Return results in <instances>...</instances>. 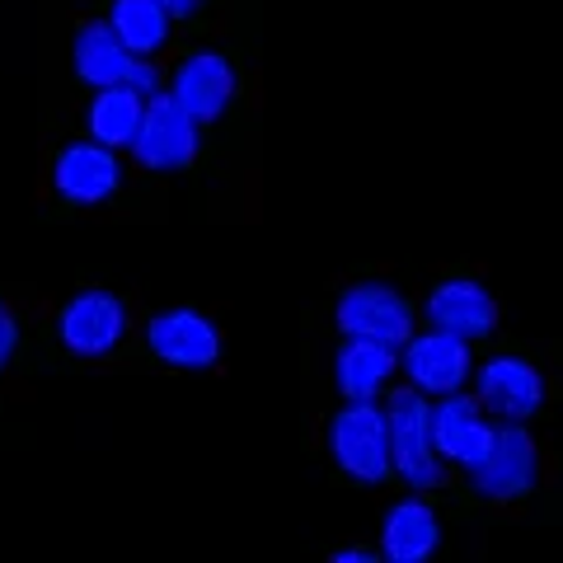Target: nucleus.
<instances>
[{
  "instance_id": "nucleus-2",
  "label": "nucleus",
  "mask_w": 563,
  "mask_h": 563,
  "mask_svg": "<svg viewBox=\"0 0 563 563\" xmlns=\"http://www.w3.org/2000/svg\"><path fill=\"white\" fill-rule=\"evenodd\" d=\"M329 451H333V461H339L343 474H352V479H362V484H380L385 474L395 470L390 418H385V409H376L372 399L347 404L329 428Z\"/></svg>"
},
{
  "instance_id": "nucleus-9",
  "label": "nucleus",
  "mask_w": 563,
  "mask_h": 563,
  "mask_svg": "<svg viewBox=\"0 0 563 563\" xmlns=\"http://www.w3.org/2000/svg\"><path fill=\"white\" fill-rule=\"evenodd\" d=\"M432 442L442 451V461H455L474 470L493 446V428L484 422V404L470 395H442V404L432 409Z\"/></svg>"
},
{
  "instance_id": "nucleus-14",
  "label": "nucleus",
  "mask_w": 563,
  "mask_h": 563,
  "mask_svg": "<svg viewBox=\"0 0 563 563\" xmlns=\"http://www.w3.org/2000/svg\"><path fill=\"white\" fill-rule=\"evenodd\" d=\"M428 320L432 329H451L461 339H484L498 324V306L493 296L470 277H451L428 296Z\"/></svg>"
},
{
  "instance_id": "nucleus-6",
  "label": "nucleus",
  "mask_w": 563,
  "mask_h": 563,
  "mask_svg": "<svg viewBox=\"0 0 563 563\" xmlns=\"http://www.w3.org/2000/svg\"><path fill=\"white\" fill-rule=\"evenodd\" d=\"M470 479L484 498H521V493H531L536 488V442L512 418H503V428H493L488 455L470 470Z\"/></svg>"
},
{
  "instance_id": "nucleus-20",
  "label": "nucleus",
  "mask_w": 563,
  "mask_h": 563,
  "mask_svg": "<svg viewBox=\"0 0 563 563\" xmlns=\"http://www.w3.org/2000/svg\"><path fill=\"white\" fill-rule=\"evenodd\" d=\"M161 5L169 10V20H188V14H192V10H198V5H202V0H161Z\"/></svg>"
},
{
  "instance_id": "nucleus-18",
  "label": "nucleus",
  "mask_w": 563,
  "mask_h": 563,
  "mask_svg": "<svg viewBox=\"0 0 563 563\" xmlns=\"http://www.w3.org/2000/svg\"><path fill=\"white\" fill-rule=\"evenodd\" d=\"M109 24H113L118 38L136 52V57H146V52H155V47L165 43L169 10L161 5V0H113Z\"/></svg>"
},
{
  "instance_id": "nucleus-15",
  "label": "nucleus",
  "mask_w": 563,
  "mask_h": 563,
  "mask_svg": "<svg viewBox=\"0 0 563 563\" xmlns=\"http://www.w3.org/2000/svg\"><path fill=\"white\" fill-rule=\"evenodd\" d=\"M437 544H442V526H437L432 507L428 503H395L390 517L380 526V554L390 563H422L437 554Z\"/></svg>"
},
{
  "instance_id": "nucleus-4",
  "label": "nucleus",
  "mask_w": 563,
  "mask_h": 563,
  "mask_svg": "<svg viewBox=\"0 0 563 563\" xmlns=\"http://www.w3.org/2000/svg\"><path fill=\"white\" fill-rule=\"evenodd\" d=\"M76 76L90 90H109V85H136V90H155V66H146L113 33V24H85L76 33Z\"/></svg>"
},
{
  "instance_id": "nucleus-16",
  "label": "nucleus",
  "mask_w": 563,
  "mask_h": 563,
  "mask_svg": "<svg viewBox=\"0 0 563 563\" xmlns=\"http://www.w3.org/2000/svg\"><path fill=\"white\" fill-rule=\"evenodd\" d=\"M395 352L390 343H372V339H347V347L333 362V380H339V395H347V404H366L380 395L385 376L395 372Z\"/></svg>"
},
{
  "instance_id": "nucleus-17",
  "label": "nucleus",
  "mask_w": 563,
  "mask_h": 563,
  "mask_svg": "<svg viewBox=\"0 0 563 563\" xmlns=\"http://www.w3.org/2000/svg\"><path fill=\"white\" fill-rule=\"evenodd\" d=\"M141 118H146V90H136V85H109L90 103V132L103 146H132Z\"/></svg>"
},
{
  "instance_id": "nucleus-12",
  "label": "nucleus",
  "mask_w": 563,
  "mask_h": 563,
  "mask_svg": "<svg viewBox=\"0 0 563 563\" xmlns=\"http://www.w3.org/2000/svg\"><path fill=\"white\" fill-rule=\"evenodd\" d=\"M52 184H57L66 202L95 207L118 188V161L103 141H76V146L62 151L57 169H52Z\"/></svg>"
},
{
  "instance_id": "nucleus-11",
  "label": "nucleus",
  "mask_w": 563,
  "mask_h": 563,
  "mask_svg": "<svg viewBox=\"0 0 563 563\" xmlns=\"http://www.w3.org/2000/svg\"><path fill=\"white\" fill-rule=\"evenodd\" d=\"M474 390H479V404L488 413L521 422L544 404V376L521 357H493V362L479 366Z\"/></svg>"
},
{
  "instance_id": "nucleus-21",
  "label": "nucleus",
  "mask_w": 563,
  "mask_h": 563,
  "mask_svg": "<svg viewBox=\"0 0 563 563\" xmlns=\"http://www.w3.org/2000/svg\"><path fill=\"white\" fill-rule=\"evenodd\" d=\"M366 559H372V554H362V550H343L339 554V563H366Z\"/></svg>"
},
{
  "instance_id": "nucleus-10",
  "label": "nucleus",
  "mask_w": 563,
  "mask_h": 563,
  "mask_svg": "<svg viewBox=\"0 0 563 563\" xmlns=\"http://www.w3.org/2000/svg\"><path fill=\"white\" fill-rule=\"evenodd\" d=\"M128 329V310L113 291H80L76 301L62 310V343L76 357H103Z\"/></svg>"
},
{
  "instance_id": "nucleus-7",
  "label": "nucleus",
  "mask_w": 563,
  "mask_h": 563,
  "mask_svg": "<svg viewBox=\"0 0 563 563\" xmlns=\"http://www.w3.org/2000/svg\"><path fill=\"white\" fill-rule=\"evenodd\" d=\"M404 372L422 395H455L470 380V339L451 329H432L404 343Z\"/></svg>"
},
{
  "instance_id": "nucleus-13",
  "label": "nucleus",
  "mask_w": 563,
  "mask_h": 563,
  "mask_svg": "<svg viewBox=\"0 0 563 563\" xmlns=\"http://www.w3.org/2000/svg\"><path fill=\"white\" fill-rule=\"evenodd\" d=\"M235 95V70L217 52H192L174 76V99L198 118V122H217L225 113V103Z\"/></svg>"
},
{
  "instance_id": "nucleus-1",
  "label": "nucleus",
  "mask_w": 563,
  "mask_h": 563,
  "mask_svg": "<svg viewBox=\"0 0 563 563\" xmlns=\"http://www.w3.org/2000/svg\"><path fill=\"white\" fill-rule=\"evenodd\" d=\"M385 418H390V461L395 474L409 479L413 488H437L446 479L442 470V451L432 442V404L418 390H395L385 404Z\"/></svg>"
},
{
  "instance_id": "nucleus-3",
  "label": "nucleus",
  "mask_w": 563,
  "mask_h": 563,
  "mask_svg": "<svg viewBox=\"0 0 563 563\" xmlns=\"http://www.w3.org/2000/svg\"><path fill=\"white\" fill-rule=\"evenodd\" d=\"M198 128L202 122L192 118L174 95H151L146 99V118H141V132L132 141V155L146 169H184L192 155H198Z\"/></svg>"
},
{
  "instance_id": "nucleus-8",
  "label": "nucleus",
  "mask_w": 563,
  "mask_h": 563,
  "mask_svg": "<svg viewBox=\"0 0 563 563\" xmlns=\"http://www.w3.org/2000/svg\"><path fill=\"white\" fill-rule=\"evenodd\" d=\"M151 352L169 366H188V372H202L221 357V339H217V324L207 320L198 310H165L155 314L151 329Z\"/></svg>"
},
{
  "instance_id": "nucleus-19",
  "label": "nucleus",
  "mask_w": 563,
  "mask_h": 563,
  "mask_svg": "<svg viewBox=\"0 0 563 563\" xmlns=\"http://www.w3.org/2000/svg\"><path fill=\"white\" fill-rule=\"evenodd\" d=\"M14 339H20V329H14V320H10V310L0 306V366L10 362V352H14Z\"/></svg>"
},
{
  "instance_id": "nucleus-5",
  "label": "nucleus",
  "mask_w": 563,
  "mask_h": 563,
  "mask_svg": "<svg viewBox=\"0 0 563 563\" xmlns=\"http://www.w3.org/2000/svg\"><path fill=\"white\" fill-rule=\"evenodd\" d=\"M339 329L347 333V339H372V343L404 347L413 339V314H409V306H404V296H395L390 287L362 282V287L343 291Z\"/></svg>"
}]
</instances>
